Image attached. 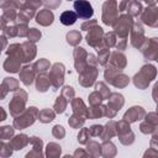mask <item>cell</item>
<instances>
[{
  "label": "cell",
  "mask_w": 158,
  "mask_h": 158,
  "mask_svg": "<svg viewBox=\"0 0 158 158\" xmlns=\"http://www.w3.org/2000/svg\"><path fill=\"white\" fill-rule=\"evenodd\" d=\"M14 135V128L10 126L0 127V138H9Z\"/></svg>",
  "instance_id": "8d00e7d4"
},
{
  "label": "cell",
  "mask_w": 158,
  "mask_h": 158,
  "mask_svg": "<svg viewBox=\"0 0 158 158\" xmlns=\"http://www.w3.org/2000/svg\"><path fill=\"white\" fill-rule=\"evenodd\" d=\"M4 32H5V35L9 36V37H15V36H17V27H16V26H12V25L6 26V27L4 28Z\"/></svg>",
  "instance_id": "60d3db41"
},
{
  "label": "cell",
  "mask_w": 158,
  "mask_h": 158,
  "mask_svg": "<svg viewBox=\"0 0 158 158\" xmlns=\"http://www.w3.org/2000/svg\"><path fill=\"white\" fill-rule=\"evenodd\" d=\"M33 68H35L36 74H43L47 69H49V63L47 59H40L38 62L33 64Z\"/></svg>",
  "instance_id": "484cf974"
},
{
  "label": "cell",
  "mask_w": 158,
  "mask_h": 158,
  "mask_svg": "<svg viewBox=\"0 0 158 158\" xmlns=\"http://www.w3.org/2000/svg\"><path fill=\"white\" fill-rule=\"evenodd\" d=\"M98 52H99V56H98V63L105 65L106 62H107V59H109V49H107V47H102V48L99 49Z\"/></svg>",
  "instance_id": "f546056e"
},
{
  "label": "cell",
  "mask_w": 158,
  "mask_h": 158,
  "mask_svg": "<svg viewBox=\"0 0 158 158\" xmlns=\"http://www.w3.org/2000/svg\"><path fill=\"white\" fill-rule=\"evenodd\" d=\"M96 65H98V63L94 64V63H88V62H86V67L79 73V74H80L79 83H80L83 86H90V85L95 81V79H96V77H98Z\"/></svg>",
  "instance_id": "52a82bcc"
},
{
  "label": "cell",
  "mask_w": 158,
  "mask_h": 158,
  "mask_svg": "<svg viewBox=\"0 0 158 158\" xmlns=\"http://www.w3.org/2000/svg\"><path fill=\"white\" fill-rule=\"evenodd\" d=\"M49 85H51V83H49L48 77H44L43 74L38 75V78H37V84H36V88H37L38 91H46V90L49 88Z\"/></svg>",
  "instance_id": "d4e9b609"
},
{
  "label": "cell",
  "mask_w": 158,
  "mask_h": 158,
  "mask_svg": "<svg viewBox=\"0 0 158 158\" xmlns=\"http://www.w3.org/2000/svg\"><path fill=\"white\" fill-rule=\"evenodd\" d=\"M96 25V21L95 20H91V21H86V22H84L83 25H81V28L83 30H90L91 27H94Z\"/></svg>",
  "instance_id": "bcb514c9"
},
{
  "label": "cell",
  "mask_w": 158,
  "mask_h": 158,
  "mask_svg": "<svg viewBox=\"0 0 158 158\" xmlns=\"http://www.w3.org/2000/svg\"><path fill=\"white\" fill-rule=\"evenodd\" d=\"M133 31H132V37H131V43H132V46L133 47H136V48H138V47H141V44H142V42H143V40H144V33H143V27H142V25L139 23V22H136L135 25H133V28H132Z\"/></svg>",
  "instance_id": "8fae6325"
},
{
  "label": "cell",
  "mask_w": 158,
  "mask_h": 158,
  "mask_svg": "<svg viewBox=\"0 0 158 158\" xmlns=\"http://www.w3.org/2000/svg\"><path fill=\"white\" fill-rule=\"evenodd\" d=\"M37 115H38V111H37V109L35 106L28 107L26 111L22 112V115H20L17 118H15L14 127L15 128H19V130L26 128L27 126H30V125H32L35 122Z\"/></svg>",
  "instance_id": "7a4b0ae2"
},
{
  "label": "cell",
  "mask_w": 158,
  "mask_h": 158,
  "mask_svg": "<svg viewBox=\"0 0 158 158\" xmlns=\"http://www.w3.org/2000/svg\"><path fill=\"white\" fill-rule=\"evenodd\" d=\"M128 2H130V0H122V2H121L120 6H118L120 11H125V10L127 9V6H128Z\"/></svg>",
  "instance_id": "c3c4849f"
},
{
  "label": "cell",
  "mask_w": 158,
  "mask_h": 158,
  "mask_svg": "<svg viewBox=\"0 0 158 158\" xmlns=\"http://www.w3.org/2000/svg\"><path fill=\"white\" fill-rule=\"evenodd\" d=\"M104 42V46L105 47H112L116 44V37H115V33L114 32H109L105 35V38L102 40Z\"/></svg>",
  "instance_id": "d6a6232c"
},
{
  "label": "cell",
  "mask_w": 158,
  "mask_h": 158,
  "mask_svg": "<svg viewBox=\"0 0 158 158\" xmlns=\"http://www.w3.org/2000/svg\"><path fill=\"white\" fill-rule=\"evenodd\" d=\"M16 27H17V36H20V37L27 36V33H28V27H27L26 22H20V25H17Z\"/></svg>",
  "instance_id": "f35d334b"
},
{
  "label": "cell",
  "mask_w": 158,
  "mask_h": 158,
  "mask_svg": "<svg viewBox=\"0 0 158 158\" xmlns=\"http://www.w3.org/2000/svg\"><path fill=\"white\" fill-rule=\"evenodd\" d=\"M86 138H89V130L88 128H83L80 131V133L78 135V141L80 143H86Z\"/></svg>",
  "instance_id": "7bdbcfd3"
},
{
  "label": "cell",
  "mask_w": 158,
  "mask_h": 158,
  "mask_svg": "<svg viewBox=\"0 0 158 158\" xmlns=\"http://www.w3.org/2000/svg\"><path fill=\"white\" fill-rule=\"evenodd\" d=\"M64 78V65L62 63H56L52 69H51V73L48 75V79H49V83L54 88L53 90H56L58 86H60L63 84V79Z\"/></svg>",
  "instance_id": "30bf717a"
},
{
  "label": "cell",
  "mask_w": 158,
  "mask_h": 158,
  "mask_svg": "<svg viewBox=\"0 0 158 158\" xmlns=\"http://www.w3.org/2000/svg\"><path fill=\"white\" fill-rule=\"evenodd\" d=\"M26 100H27V94H26V91L19 90V91L12 96V100H11L10 104H9L10 114H11L12 116H17L19 114H21V112L23 111V109H25Z\"/></svg>",
  "instance_id": "277c9868"
},
{
  "label": "cell",
  "mask_w": 158,
  "mask_h": 158,
  "mask_svg": "<svg viewBox=\"0 0 158 158\" xmlns=\"http://www.w3.org/2000/svg\"><path fill=\"white\" fill-rule=\"evenodd\" d=\"M72 107H73V111H74V115H79V116H83L86 118V106L84 105L83 100L80 99H74L72 101Z\"/></svg>",
  "instance_id": "44dd1931"
},
{
  "label": "cell",
  "mask_w": 158,
  "mask_h": 158,
  "mask_svg": "<svg viewBox=\"0 0 158 158\" xmlns=\"http://www.w3.org/2000/svg\"><path fill=\"white\" fill-rule=\"evenodd\" d=\"M11 4H12V0H0V7L6 9V7H9Z\"/></svg>",
  "instance_id": "7dc6e473"
},
{
  "label": "cell",
  "mask_w": 158,
  "mask_h": 158,
  "mask_svg": "<svg viewBox=\"0 0 158 158\" xmlns=\"http://www.w3.org/2000/svg\"><path fill=\"white\" fill-rule=\"evenodd\" d=\"M4 84L6 85V88L9 89V91L10 90H16L19 88V81L16 79H14V78H5Z\"/></svg>",
  "instance_id": "d590c367"
},
{
  "label": "cell",
  "mask_w": 158,
  "mask_h": 158,
  "mask_svg": "<svg viewBox=\"0 0 158 158\" xmlns=\"http://www.w3.org/2000/svg\"><path fill=\"white\" fill-rule=\"evenodd\" d=\"M27 37H28L30 42H37L41 38V32L37 28H31V30H28Z\"/></svg>",
  "instance_id": "e575fe53"
},
{
  "label": "cell",
  "mask_w": 158,
  "mask_h": 158,
  "mask_svg": "<svg viewBox=\"0 0 158 158\" xmlns=\"http://www.w3.org/2000/svg\"><path fill=\"white\" fill-rule=\"evenodd\" d=\"M6 46V38L4 36H0V51Z\"/></svg>",
  "instance_id": "681fc988"
},
{
  "label": "cell",
  "mask_w": 158,
  "mask_h": 158,
  "mask_svg": "<svg viewBox=\"0 0 158 158\" xmlns=\"http://www.w3.org/2000/svg\"><path fill=\"white\" fill-rule=\"evenodd\" d=\"M89 130V135H91V136H99V135H101V132H102V126H100V125H94V126H91L90 128H88Z\"/></svg>",
  "instance_id": "b9f144b4"
},
{
  "label": "cell",
  "mask_w": 158,
  "mask_h": 158,
  "mask_svg": "<svg viewBox=\"0 0 158 158\" xmlns=\"http://www.w3.org/2000/svg\"><path fill=\"white\" fill-rule=\"evenodd\" d=\"M54 115H56V114H54L51 109H43L42 111L38 112L37 117H38V120H40L41 122L47 123V122H51V121L54 118Z\"/></svg>",
  "instance_id": "cb8c5ba5"
},
{
  "label": "cell",
  "mask_w": 158,
  "mask_h": 158,
  "mask_svg": "<svg viewBox=\"0 0 158 158\" xmlns=\"http://www.w3.org/2000/svg\"><path fill=\"white\" fill-rule=\"evenodd\" d=\"M96 90L102 95L104 99H105V98H109V95H110V90L107 89V86H106L104 83H98V84H96Z\"/></svg>",
  "instance_id": "74e56055"
},
{
  "label": "cell",
  "mask_w": 158,
  "mask_h": 158,
  "mask_svg": "<svg viewBox=\"0 0 158 158\" xmlns=\"http://www.w3.org/2000/svg\"><path fill=\"white\" fill-rule=\"evenodd\" d=\"M80 41H81V35L78 31H70L69 33H67V42L69 44L77 46Z\"/></svg>",
  "instance_id": "83f0119b"
},
{
  "label": "cell",
  "mask_w": 158,
  "mask_h": 158,
  "mask_svg": "<svg viewBox=\"0 0 158 158\" xmlns=\"http://www.w3.org/2000/svg\"><path fill=\"white\" fill-rule=\"evenodd\" d=\"M21 49H22V57H23V62H30L35 58L36 56V46L32 42H25L21 44Z\"/></svg>",
  "instance_id": "2e32d148"
},
{
  "label": "cell",
  "mask_w": 158,
  "mask_h": 158,
  "mask_svg": "<svg viewBox=\"0 0 158 158\" xmlns=\"http://www.w3.org/2000/svg\"><path fill=\"white\" fill-rule=\"evenodd\" d=\"M30 142V138L26 136V135H19V136H16L12 141H11V147H14L15 149H21V148H23L27 143Z\"/></svg>",
  "instance_id": "603a6c76"
},
{
  "label": "cell",
  "mask_w": 158,
  "mask_h": 158,
  "mask_svg": "<svg viewBox=\"0 0 158 158\" xmlns=\"http://www.w3.org/2000/svg\"><path fill=\"white\" fill-rule=\"evenodd\" d=\"M53 12L48 9H44L38 12V15L36 16V21L42 26H48L53 22Z\"/></svg>",
  "instance_id": "ac0fdd59"
},
{
  "label": "cell",
  "mask_w": 158,
  "mask_h": 158,
  "mask_svg": "<svg viewBox=\"0 0 158 158\" xmlns=\"http://www.w3.org/2000/svg\"><path fill=\"white\" fill-rule=\"evenodd\" d=\"M67 104H68V100H67L63 95H60L59 98H57V100H56V102H54V111H56L57 114H62V112L65 110Z\"/></svg>",
  "instance_id": "4316f807"
},
{
  "label": "cell",
  "mask_w": 158,
  "mask_h": 158,
  "mask_svg": "<svg viewBox=\"0 0 158 158\" xmlns=\"http://www.w3.org/2000/svg\"><path fill=\"white\" fill-rule=\"evenodd\" d=\"M154 75H156V68L153 65H144L141 69V72L135 75L133 83L137 88L144 89L151 83V80L154 78Z\"/></svg>",
  "instance_id": "6da1fadb"
},
{
  "label": "cell",
  "mask_w": 158,
  "mask_h": 158,
  "mask_svg": "<svg viewBox=\"0 0 158 158\" xmlns=\"http://www.w3.org/2000/svg\"><path fill=\"white\" fill-rule=\"evenodd\" d=\"M36 72L33 65H25L20 72V79L25 85H30L35 79Z\"/></svg>",
  "instance_id": "9a60e30c"
},
{
  "label": "cell",
  "mask_w": 158,
  "mask_h": 158,
  "mask_svg": "<svg viewBox=\"0 0 158 158\" xmlns=\"http://www.w3.org/2000/svg\"><path fill=\"white\" fill-rule=\"evenodd\" d=\"M86 56H88V53L84 51V48H81V47L75 48L74 59H75V68H77L78 73H80L86 67Z\"/></svg>",
  "instance_id": "7c38bea8"
},
{
  "label": "cell",
  "mask_w": 158,
  "mask_h": 158,
  "mask_svg": "<svg viewBox=\"0 0 158 158\" xmlns=\"http://www.w3.org/2000/svg\"><path fill=\"white\" fill-rule=\"evenodd\" d=\"M118 70H120V69H116V68H114V67L111 65V67H107V68H106L104 75H105V79H106L109 83L114 84V85L117 86V88H123V86H126V85L128 84V78H127L125 74L120 73Z\"/></svg>",
  "instance_id": "3957f363"
},
{
  "label": "cell",
  "mask_w": 158,
  "mask_h": 158,
  "mask_svg": "<svg viewBox=\"0 0 158 158\" xmlns=\"http://www.w3.org/2000/svg\"><path fill=\"white\" fill-rule=\"evenodd\" d=\"M131 25H132L131 15H121L120 17H117V20L112 26L115 27V32L117 33V36L121 40H126L128 31L131 28Z\"/></svg>",
  "instance_id": "8992f818"
},
{
  "label": "cell",
  "mask_w": 158,
  "mask_h": 158,
  "mask_svg": "<svg viewBox=\"0 0 158 158\" xmlns=\"http://www.w3.org/2000/svg\"><path fill=\"white\" fill-rule=\"evenodd\" d=\"M20 64H21L20 58H17L15 56H9V58L4 63V69L10 73H16L20 69Z\"/></svg>",
  "instance_id": "d6986e66"
},
{
  "label": "cell",
  "mask_w": 158,
  "mask_h": 158,
  "mask_svg": "<svg viewBox=\"0 0 158 158\" xmlns=\"http://www.w3.org/2000/svg\"><path fill=\"white\" fill-rule=\"evenodd\" d=\"M62 95L67 99V100H72V98L74 96V90L72 86H64L62 89Z\"/></svg>",
  "instance_id": "ab89813d"
},
{
  "label": "cell",
  "mask_w": 158,
  "mask_h": 158,
  "mask_svg": "<svg viewBox=\"0 0 158 158\" xmlns=\"http://www.w3.org/2000/svg\"><path fill=\"white\" fill-rule=\"evenodd\" d=\"M74 12L77 14V16L79 19H84V20H89L93 15H94V10L93 6L89 1L86 0H75L74 1Z\"/></svg>",
  "instance_id": "9c48e42d"
},
{
  "label": "cell",
  "mask_w": 158,
  "mask_h": 158,
  "mask_svg": "<svg viewBox=\"0 0 158 158\" xmlns=\"http://www.w3.org/2000/svg\"><path fill=\"white\" fill-rule=\"evenodd\" d=\"M157 7L156 6H151V7H147L143 14H142V21L152 27H156L157 26Z\"/></svg>",
  "instance_id": "4fadbf2b"
},
{
  "label": "cell",
  "mask_w": 158,
  "mask_h": 158,
  "mask_svg": "<svg viewBox=\"0 0 158 158\" xmlns=\"http://www.w3.org/2000/svg\"><path fill=\"white\" fill-rule=\"evenodd\" d=\"M68 1H69V0H68Z\"/></svg>",
  "instance_id": "f5cc1de1"
},
{
  "label": "cell",
  "mask_w": 158,
  "mask_h": 158,
  "mask_svg": "<svg viewBox=\"0 0 158 158\" xmlns=\"http://www.w3.org/2000/svg\"><path fill=\"white\" fill-rule=\"evenodd\" d=\"M122 105H123V96L117 93L111 94L109 104H107V109L114 112H117V110H120L122 107Z\"/></svg>",
  "instance_id": "e0dca14e"
},
{
  "label": "cell",
  "mask_w": 158,
  "mask_h": 158,
  "mask_svg": "<svg viewBox=\"0 0 158 158\" xmlns=\"http://www.w3.org/2000/svg\"><path fill=\"white\" fill-rule=\"evenodd\" d=\"M102 36H104L102 28L99 27L98 25H95L94 27H91L89 30V33L86 36V42H88V44H90L91 47H94L99 51L104 47V44L101 43L102 42Z\"/></svg>",
  "instance_id": "ba28073f"
},
{
  "label": "cell",
  "mask_w": 158,
  "mask_h": 158,
  "mask_svg": "<svg viewBox=\"0 0 158 158\" xmlns=\"http://www.w3.org/2000/svg\"><path fill=\"white\" fill-rule=\"evenodd\" d=\"M0 54H1V51H0Z\"/></svg>",
  "instance_id": "816d5d0a"
},
{
  "label": "cell",
  "mask_w": 158,
  "mask_h": 158,
  "mask_svg": "<svg viewBox=\"0 0 158 158\" xmlns=\"http://www.w3.org/2000/svg\"><path fill=\"white\" fill-rule=\"evenodd\" d=\"M59 19H60V22L64 26H70L77 21L78 16H77V14L74 11H64V12H62Z\"/></svg>",
  "instance_id": "7402d4cb"
},
{
  "label": "cell",
  "mask_w": 158,
  "mask_h": 158,
  "mask_svg": "<svg viewBox=\"0 0 158 158\" xmlns=\"http://www.w3.org/2000/svg\"><path fill=\"white\" fill-rule=\"evenodd\" d=\"M126 10L130 12V15L136 16V15H138V14L141 12V10H142V5H141V2H138V1H132V0H130L128 6H127Z\"/></svg>",
  "instance_id": "f1b7e54d"
},
{
  "label": "cell",
  "mask_w": 158,
  "mask_h": 158,
  "mask_svg": "<svg viewBox=\"0 0 158 158\" xmlns=\"http://www.w3.org/2000/svg\"><path fill=\"white\" fill-rule=\"evenodd\" d=\"M60 154V147L56 143H49L47 146V156H58Z\"/></svg>",
  "instance_id": "836d02e7"
},
{
  "label": "cell",
  "mask_w": 158,
  "mask_h": 158,
  "mask_svg": "<svg viewBox=\"0 0 158 158\" xmlns=\"http://www.w3.org/2000/svg\"><path fill=\"white\" fill-rule=\"evenodd\" d=\"M43 4H44L46 6H49V10H51V9L58 7V6L60 5V0H44Z\"/></svg>",
  "instance_id": "f6af8a7d"
},
{
  "label": "cell",
  "mask_w": 158,
  "mask_h": 158,
  "mask_svg": "<svg viewBox=\"0 0 158 158\" xmlns=\"http://www.w3.org/2000/svg\"><path fill=\"white\" fill-rule=\"evenodd\" d=\"M144 115H146V112L141 106H133L125 114L123 120L127 122H135V121L139 120L141 117H143Z\"/></svg>",
  "instance_id": "5bb4252c"
},
{
  "label": "cell",
  "mask_w": 158,
  "mask_h": 158,
  "mask_svg": "<svg viewBox=\"0 0 158 158\" xmlns=\"http://www.w3.org/2000/svg\"><path fill=\"white\" fill-rule=\"evenodd\" d=\"M6 118V112L4 111V109L0 106V121H2V120H5Z\"/></svg>",
  "instance_id": "f907efd6"
},
{
  "label": "cell",
  "mask_w": 158,
  "mask_h": 158,
  "mask_svg": "<svg viewBox=\"0 0 158 158\" xmlns=\"http://www.w3.org/2000/svg\"><path fill=\"white\" fill-rule=\"evenodd\" d=\"M84 121H85V117L79 116V115H73V116L69 118L68 123H69L73 128H77V127H79V126H81V125L84 123Z\"/></svg>",
  "instance_id": "1f68e13d"
},
{
  "label": "cell",
  "mask_w": 158,
  "mask_h": 158,
  "mask_svg": "<svg viewBox=\"0 0 158 158\" xmlns=\"http://www.w3.org/2000/svg\"><path fill=\"white\" fill-rule=\"evenodd\" d=\"M102 95L98 91V90H95L94 93H91L90 94V96H89V102H90V105L91 106H95V105H100L101 104V101H102Z\"/></svg>",
  "instance_id": "4dcf8cb0"
},
{
  "label": "cell",
  "mask_w": 158,
  "mask_h": 158,
  "mask_svg": "<svg viewBox=\"0 0 158 158\" xmlns=\"http://www.w3.org/2000/svg\"><path fill=\"white\" fill-rule=\"evenodd\" d=\"M117 20V4L115 0H109L102 6V21L105 25L112 26Z\"/></svg>",
  "instance_id": "5b68a950"
},
{
  "label": "cell",
  "mask_w": 158,
  "mask_h": 158,
  "mask_svg": "<svg viewBox=\"0 0 158 158\" xmlns=\"http://www.w3.org/2000/svg\"><path fill=\"white\" fill-rule=\"evenodd\" d=\"M64 130H63V127L62 126H59V125H57V126H54L53 127V136L54 137H57V138H62L63 136H64Z\"/></svg>",
  "instance_id": "ee69618b"
},
{
  "label": "cell",
  "mask_w": 158,
  "mask_h": 158,
  "mask_svg": "<svg viewBox=\"0 0 158 158\" xmlns=\"http://www.w3.org/2000/svg\"><path fill=\"white\" fill-rule=\"evenodd\" d=\"M110 63H111V65H112L114 68H116V69H122V68H125V65H126V57H125L122 53L114 52V53H111Z\"/></svg>",
  "instance_id": "ffe728a7"
}]
</instances>
